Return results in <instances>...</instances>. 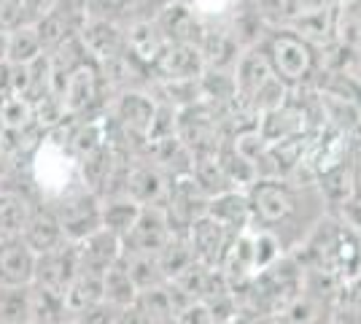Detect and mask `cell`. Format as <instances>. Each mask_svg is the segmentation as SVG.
<instances>
[{
	"label": "cell",
	"mask_w": 361,
	"mask_h": 324,
	"mask_svg": "<svg viewBox=\"0 0 361 324\" xmlns=\"http://www.w3.org/2000/svg\"><path fill=\"white\" fill-rule=\"evenodd\" d=\"M248 203L254 211V224L262 230H270L281 238V244L288 251V230H297V246L307 238V232L316 224H310L305 214V200L316 195V184H300L294 179H259L251 184Z\"/></svg>",
	"instance_id": "6da1fadb"
},
{
	"label": "cell",
	"mask_w": 361,
	"mask_h": 324,
	"mask_svg": "<svg viewBox=\"0 0 361 324\" xmlns=\"http://www.w3.org/2000/svg\"><path fill=\"white\" fill-rule=\"evenodd\" d=\"M262 49L270 60L275 76L286 87L300 90L307 87L318 71V54L310 41H305L300 32H294L286 25H275L267 38L262 41Z\"/></svg>",
	"instance_id": "7a4b0ae2"
},
{
	"label": "cell",
	"mask_w": 361,
	"mask_h": 324,
	"mask_svg": "<svg viewBox=\"0 0 361 324\" xmlns=\"http://www.w3.org/2000/svg\"><path fill=\"white\" fill-rule=\"evenodd\" d=\"M51 205V211L60 219V227L65 232V241L71 244H81L97 230H103V216H100V198L92 195L90 189L75 184L68 189L62 198H57Z\"/></svg>",
	"instance_id": "3957f363"
},
{
	"label": "cell",
	"mask_w": 361,
	"mask_h": 324,
	"mask_svg": "<svg viewBox=\"0 0 361 324\" xmlns=\"http://www.w3.org/2000/svg\"><path fill=\"white\" fill-rule=\"evenodd\" d=\"M62 103H65L68 116H73V119H94L92 116L94 111L106 114L108 103H111V92H108L103 73L94 62H84L81 68H75L71 73Z\"/></svg>",
	"instance_id": "277c9868"
},
{
	"label": "cell",
	"mask_w": 361,
	"mask_h": 324,
	"mask_svg": "<svg viewBox=\"0 0 361 324\" xmlns=\"http://www.w3.org/2000/svg\"><path fill=\"white\" fill-rule=\"evenodd\" d=\"M173 189V179L165 170H159L146 157H135L130 162L124 179V195L135 200L140 208H165Z\"/></svg>",
	"instance_id": "5b68a950"
},
{
	"label": "cell",
	"mask_w": 361,
	"mask_h": 324,
	"mask_svg": "<svg viewBox=\"0 0 361 324\" xmlns=\"http://www.w3.org/2000/svg\"><path fill=\"white\" fill-rule=\"evenodd\" d=\"M81 270V260H78V244L65 241L62 246L51 248L46 254H38L35 260V278L32 284L49 289V292H57L65 297L68 287L73 284V278Z\"/></svg>",
	"instance_id": "8992f818"
},
{
	"label": "cell",
	"mask_w": 361,
	"mask_h": 324,
	"mask_svg": "<svg viewBox=\"0 0 361 324\" xmlns=\"http://www.w3.org/2000/svg\"><path fill=\"white\" fill-rule=\"evenodd\" d=\"M205 73L202 52L195 44H167L165 52L151 65V78L157 84H189Z\"/></svg>",
	"instance_id": "52a82bcc"
},
{
	"label": "cell",
	"mask_w": 361,
	"mask_h": 324,
	"mask_svg": "<svg viewBox=\"0 0 361 324\" xmlns=\"http://www.w3.org/2000/svg\"><path fill=\"white\" fill-rule=\"evenodd\" d=\"M232 78H235V97L243 100L245 106H254L256 95L275 78V71H272L262 44L251 49H243L238 62H235V68H232Z\"/></svg>",
	"instance_id": "ba28073f"
},
{
	"label": "cell",
	"mask_w": 361,
	"mask_h": 324,
	"mask_svg": "<svg viewBox=\"0 0 361 324\" xmlns=\"http://www.w3.org/2000/svg\"><path fill=\"white\" fill-rule=\"evenodd\" d=\"M124 28L119 22H108V19H84L81 30H78V41L87 52L90 62L103 65V62L119 57L127 49L124 44Z\"/></svg>",
	"instance_id": "9c48e42d"
},
{
	"label": "cell",
	"mask_w": 361,
	"mask_h": 324,
	"mask_svg": "<svg viewBox=\"0 0 361 324\" xmlns=\"http://www.w3.org/2000/svg\"><path fill=\"white\" fill-rule=\"evenodd\" d=\"M173 241V230L165 216V208H143L137 216L135 227L121 241L124 251L135 254H159Z\"/></svg>",
	"instance_id": "30bf717a"
},
{
	"label": "cell",
	"mask_w": 361,
	"mask_h": 324,
	"mask_svg": "<svg viewBox=\"0 0 361 324\" xmlns=\"http://www.w3.org/2000/svg\"><path fill=\"white\" fill-rule=\"evenodd\" d=\"M186 241H189V248H192V254H195L197 263L219 270V265H221V260H224L226 248H229V244H232V235H229L216 219H211V216L205 214V216H200L195 224L189 227Z\"/></svg>",
	"instance_id": "8fae6325"
},
{
	"label": "cell",
	"mask_w": 361,
	"mask_h": 324,
	"mask_svg": "<svg viewBox=\"0 0 361 324\" xmlns=\"http://www.w3.org/2000/svg\"><path fill=\"white\" fill-rule=\"evenodd\" d=\"M157 25L165 32L167 44H200V35L205 30V22L195 14V8L183 0H170L157 14Z\"/></svg>",
	"instance_id": "7c38bea8"
},
{
	"label": "cell",
	"mask_w": 361,
	"mask_h": 324,
	"mask_svg": "<svg viewBox=\"0 0 361 324\" xmlns=\"http://www.w3.org/2000/svg\"><path fill=\"white\" fill-rule=\"evenodd\" d=\"M35 251L22 235L0 241V287H30L35 278Z\"/></svg>",
	"instance_id": "4fadbf2b"
},
{
	"label": "cell",
	"mask_w": 361,
	"mask_h": 324,
	"mask_svg": "<svg viewBox=\"0 0 361 324\" xmlns=\"http://www.w3.org/2000/svg\"><path fill=\"white\" fill-rule=\"evenodd\" d=\"M208 216L216 219L232 238L256 227L254 211H251V203H248V192H243V189H229L224 195L211 198V203H208Z\"/></svg>",
	"instance_id": "5bb4252c"
},
{
	"label": "cell",
	"mask_w": 361,
	"mask_h": 324,
	"mask_svg": "<svg viewBox=\"0 0 361 324\" xmlns=\"http://www.w3.org/2000/svg\"><path fill=\"white\" fill-rule=\"evenodd\" d=\"M124 44H127V52L135 60H140L143 65L151 68L157 62V57L165 52L167 38L154 16H135L124 28Z\"/></svg>",
	"instance_id": "9a60e30c"
},
{
	"label": "cell",
	"mask_w": 361,
	"mask_h": 324,
	"mask_svg": "<svg viewBox=\"0 0 361 324\" xmlns=\"http://www.w3.org/2000/svg\"><path fill=\"white\" fill-rule=\"evenodd\" d=\"M124 254V244L114 232L97 230L90 235L87 241L78 244V260H81V270L94 273V276H106L108 270L121 260Z\"/></svg>",
	"instance_id": "2e32d148"
},
{
	"label": "cell",
	"mask_w": 361,
	"mask_h": 324,
	"mask_svg": "<svg viewBox=\"0 0 361 324\" xmlns=\"http://www.w3.org/2000/svg\"><path fill=\"white\" fill-rule=\"evenodd\" d=\"M22 241L35 251V257L65 244V232H62L60 219L51 211V205L44 203V205H35L32 208L30 222H27V227L22 232Z\"/></svg>",
	"instance_id": "e0dca14e"
},
{
	"label": "cell",
	"mask_w": 361,
	"mask_h": 324,
	"mask_svg": "<svg viewBox=\"0 0 361 324\" xmlns=\"http://www.w3.org/2000/svg\"><path fill=\"white\" fill-rule=\"evenodd\" d=\"M140 205L130 200L127 195H108L100 198V216H103V230L114 232L116 238H127L130 230L135 227L137 216H140Z\"/></svg>",
	"instance_id": "ac0fdd59"
},
{
	"label": "cell",
	"mask_w": 361,
	"mask_h": 324,
	"mask_svg": "<svg viewBox=\"0 0 361 324\" xmlns=\"http://www.w3.org/2000/svg\"><path fill=\"white\" fill-rule=\"evenodd\" d=\"M32 208L35 205L25 195L11 192V189H0V241L19 238L30 222Z\"/></svg>",
	"instance_id": "d6986e66"
},
{
	"label": "cell",
	"mask_w": 361,
	"mask_h": 324,
	"mask_svg": "<svg viewBox=\"0 0 361 324\" xmlns=\"http://www.w3.org/2000/svg\"><path fill=\"white\" fill-rule=\"evenodd\" d=\"M103 303V276H94L87 270H78V276L73 278V284L65 292V308L68 316H75L81 311L92 308Z\"/></svg>",
	"instance_id": "ffe728a7"
},
{
	"label": "cell",
	"mask_w": 361,
	"mask_h": 324,
	"mask_svg": "<svg viewBox=\"0 0 361 324\" xmlns=\"http://www.w3.org/2000/svg\"><path fill=\"white\" fill-rule=\"evenodd\" d=\"M121 263L127 268L130 278L135 281L137 292H149L167 284V276L162 273V265L157 254H135V251H124L121 254Z\"/></svg>",
	"instance_id": "44dd1931"
},
{
	"label": "cell",
	"mask_w": 361,
	"mask_h": 324,
	"mask_svg": "<svg viewBox=\"0 0 361 324\" xmlns=\"http://www.w3.org/2000/svg\"><path fill=\"white\" fill-rule=\"evenodd\" d=\"M137 297H140V292H137L135 281L130 278L124 263L119 260V263L114 265L106 276H103V300H106L108 306H114L116 311H121V308L135 306Z\"/></svg>",
	"instance_id": "7402d4cb"
},
{
	"label": "cell",
	"mask_w": 361,
	"mask_h": 324,
	"mask_svg": "<svg viewBox=\"0 0 361 324\" xmlns=\"http://www.w3.org/2000/svg\"><path fill=\"white\" fill-rule=\"evenodd\" d=\"M44 57L41 38L32 25H22L8 32V47H6V62L8 65H32Z\"/></svg>",
	"instance_id": "603a6c76"
},
{
	"label": "cell",
	"mask_w": 361,
	"mask_h": 324,
	"mask_svg": "<svg viewBox=\"0 0 361 324\" xmlns=\"http://www.w3.org/2000/svg\"><path fill=\"white\" fill-rule=\"evenodd\" d=\"M30 287H0V324H32Z\"/></svg>",
	"instance_id": "cb8c5ba5"
},
{
	"label": "cell",
	"mask_w": 361,
	"mask_h": 324,
	"mask_svg": "<svg viewBox=\"0 0 361 324\" xmlns=\"http://www.w3.org/2000/svg\"><path fill=\"white\" fill-rule=\"evenodd\" d=\"M81 3H84L87 19H108V22L127 25L135 16H140L137 0H81Z\"/></svg>",
	"instance_id": "d4e9b609"
},
{
	"label": "cell",
	"mask_w": 361,
	"mask_h": 324,
	"mask_svg": "<svg viewBox=\"0 0 361 324\" xmlns=\"http://www.w3.org/2000/svg\"><path fill=\"white\" fill-rule=\"evenodd\" d=\"M32 294V324H57L68 319V308H65V297L57 292H49L41 287H30Z\"/></svg>",
	"instance_id": "484cf974"
},
{
	"label": "cell",
	"mask_w": 361,
	"mask_h": 324,
	"mask_svg": "<svg viewBox=\"0 0 361 324\" xmlns=\"http://www.w3.org/2000/svg\"><path fill=\"white\" fill-rule=\"evenodd\" d=\"M60 0H19L22 8V22L25 25H38L44 16H49L57 8Z\"/></svg>",
	"instance_id": "4316f807"
},
{
	"label": "cell",
	"mask_w": 361,
	"mask_h": 324,
	"mask_svg": "<svg viewBox=\"0 0 361 324\" xmlns=\"http://www.w3.org/2000/svg\"><path fill=\"white\" fill-rule=\"evenodd\" d=\"M116 313H119V311L114 308V306H108L106 300H103V303H97V306H92V308L75 313L73 319L78 324H116Z\"/></svg>",
	"instance_id": "83f0119b"
},
{
	"label": "cell",
	"mask_w": 361,
	"mask_h": 324,
	"mask_svg": "<svg viewBox=\"0 0 361 324\" xmlns=\"http://www.w3.org/2000/svg\"><path fill=\"white\" fill-rule=\"evenodd\" d=\"M340 300L345 303L348 308H353L361 316V273L348 281L345 289H343V294H340Z\"/></svg>",
	"instance_id": "f1b7e54d"
},
{
	"label": "cell",
	"mask_w": 361,
	"mask_h": 324,
	"mask_svg": "<svg viewBox=\"0 0 361 324\" xmlns=\"http://www.w3.org/2000/svg\"><path fill=\"white\" fill-rule=\"evenodd\" d=\"M116 324H154V322H151L149 313L135 303V306L121 308L119 313H116Z\"/></svg>",
	"instance_id": "f546056e"
},
{
	"label": "cell",
	"mask_w": 361,
	"mask_h": 324,
	"mask_svg": "<svg viewBox=\"0 0 361 324\" xmlns=\"http://www.w3.org/2000/svg\"><path fill=\"white\" fill-rule=\"evenodd\" d=\"M350 170H353V189H356V200H361V146L350 157Z\"/></svg>",
	"instance_id": "4dcf8cb0"
},
{
	"label": "cell",
	"mask_w": 361,
	"mask_h": 324,
	"mask_svg": "<svg viewBox=\"0 0 361 324\" xmlns=\"http://www.w3.org/2000/svg\"><path fill=\"white\" fill-rule=\"evenodd\" d=\"M165 3H170V0H137V11H140V16H154Z\"/></svg>",
	"instance_id": "1f68e13d"
},
{
	"label": "cell",
	"mask_w": 361,
	"mask_h": 324,
	"mask_svg": "<svg viewBox=\"0 0 361 324\" xmlns=\"http://www.w3.org/2000/svg\"><path fill=\"white\" fill-rule=\"evenodd\" d=\"M57 324H78V322H75L73 316H68V319H62V322H57Z\"/></svg>",
	"instance_id": "d6a6232c"
}]
</instances>
